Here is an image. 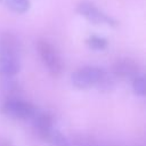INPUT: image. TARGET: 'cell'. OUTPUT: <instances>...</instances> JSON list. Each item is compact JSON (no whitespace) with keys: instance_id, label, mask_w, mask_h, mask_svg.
Instances as JSON below:
<instances>
[{"instance_id":"2e32d148","label":"cell","mask_w":146,"mask_h":146,"mask_svg":"<svg viewBox=\"0 0 146 146\" xmlns=\"http://www.w3.org/2000/svg\"><path fill=\"white\" fill-rule=\"evenodd\" d=\"M1 146H10V145H9V144H7V143H6V144H2V145H1Z\"/></svg>"},{"instance_id":"8fae6325","label":"cell","mask_w":146,"mask_h":146,"mask_svg":"<svg viewBox=\"0 0 146 146\" xmlns=\"http://www.w3.org/2000/svg\"><path fill=\"white\" fill-rule=\"evenodd\" d=\"M0 2L9 10L17 14H23L30 8L29 0H0Z\"/></svg>"},{"instance_id":"30bf717a","label":"cell","mask_w":146,"mask_h":146,"mask_svg":"<svg viewBox=\"0 0 146 146\" xmlns=\"http://www.w3.org/2000/svg\"><path fill=\"white\" fill-rule=\"evenodd\" d=\"M95 87L99 91H103V92L112 91L115 88V76L113 74H108L107 72L104 71Z\"/></svg>"},{"instance_id":"4fadbf2b","label":"cell","mask_w":146,"mask_h":146,"mask_svg":"<svg viewBox=\"0 0 146 146\" xmlns=\"http://www.w3.org/2000/svg\"><path fill=\"white\" fill-rule=\"evenodd\" d=\"M132 89L138 96L146 95V80L143 75H138L132 80Z\"/></svg>"},{"instance_id":"7c38bea8","label":"cell","mask_w":146,"mask_h":146,"mask_svg":"<svg viewBox=\"0 0 146 146\" xmlns=\"http://www.w3.org/2000/svg\"><path fill=\"white\" fill-rule=\"evenodd\" d=\"M48 141H50L51 146H71L68 139L58 130H52L49 138H48Z\"/></svg>"},{"instance_id":"3957f363","label":"cell","mask_w":146,"mask_h":146,"mask_svg":"<svg viewBox=\"0 0 146 146\" xmlns=\"http://www.w3.org/2000/svg\"><path fill=\"white\" fill-rule=\"evenodd\" d=\"M104 70L97 66H84L73 72L71 82L78 89H88L96 86Z\"/></svg>"},{"instance_id":"6da1fadb","label":"cell","mask_w":146,"mask_h":146,"mask_svg":"<svg viewBox=\"0 0 146 146\" xmlns=\"http://www.w3.org/2000/svg\"><path fill=\"white\" fill-rule=\"evenodd\" d=\"M36 50L41 62L47 67L49 73L54 76H58L63 72V60L56 50V48L47 40H39L36 43Z\"/></svg>"},{"instance_id":"7a4b0ae2","label":"cell","mask_w":146,"mask_h":146,"mask_svg":"<svg viewBox=\"0 0 146 146\" xmlns=\"http://www.w3.org/2000/svg\"><path fill=\"white\" fill-rule=\"evenodd\" d=\"M2 112L14 119H33L36 114V108L30 102L23 100L21 98H10L6 99L2 105Z\"/></svg>"},{"instance_id":"9c48e42d","label":"cell","mask_w":146,"mask_h":146,"mask_svg":"<svg viewBox=\"0 0 146 146\" xmlns=\"http://www.w3.org/2000/svg\"><path fill=\"white\" fill-rule=\"evenodd\" d=\"M0 89H1V92L7 97V99L18 98L17 94L21 91L19 84L15 80L10 79V76H7V79L0 82Z\"/></svg>"},{"instance_id":"ba28073f","label":"cell","mask_w":146,"mask_h":146,"mask_svg":"<svg viewBox=\"0 0 146 146\" xmlns=\"http://www.w3.org/2000/svg\"><path fill=\"white\" fill-rule=\"evenodd\" d=\"M0 51L7 52V54L16 56V57H19L21 43H19L18 39L9 32L0 33Z\"/></svg>"},{"instance_id":"5bb4252c","label":"cell","mask_w":146,"mask_h":146,"mask_svg":"<svg viewBox=\"0 0 146 146\" xmlns=\"http://www.w3.org/2000/svg\"><path fill=\"white\" fill-rule=\"evenodd\" d=\"M87 44L90 48L95 49V50H103V49L106 48L107 41L104 38H100V36H97V35H91L87 40Z\"/></svg>"},{"instance_id":"5b68a950","label":"cell","mask_w":146,"mask_h":146,"mask_svg":"<svg viewBox=\"0 0 146 146\" xmlns=\"http://www.w3.org/2000/svg\"><path fill=\"white\" fill-rule=\"evenodd\" d=\"M140 67L138 63L131 58H121L117 59L112 66V74L115 78L121 79H135L140 75Z\"/></svg>"},{"instance_id":"52a82bcc","label":"cell","mask_w":146,"mask_h":146,"mask_svg":"<svg viewBox=\"0 0 146 146\" xmlns=\"http://www.w3.org/2000/svg\"><path fill=\"white\" fill-rule=\"evenodd\" d=\"M19 57L0 51V74L5 76H13L19 71Z\"/></svg>"},{"instance_id":"8992f818","label":"cell","mask_w":146,"mask_h":146,"mask_svg":"<svg viewBox=\"0 0 146 146\" xmlns=\"http://www.w3.org/2000/svg\"><path fill=\"white\" fill-rule=\"evenodd\" d=\"M33 127L40 138L48 140L51 131L54 130L52 117L47 113L35 114V116L33 117Z\"/></svg>"},{"instance_id":"277c9868","label":"cell","mask_w":146,"mask_h":146,"mask_svg":"<svg viewBox=\"0 0 146 146\" xmlns=\"http://www.w3.org/2000/svg\"><path fill=\"white\" fill-rule=\"evenodd\" d=\"M76 10L81 16H83L86 19H88L92 24H105V25H110V26L116 25L115 19H113L112 17H110L108 15H106L105 13L99 10L91 2H87V1L80 2L76 7Z\"/></svg>"},{"instance_id":"9a60e30c","label":"cell","mask_w":146,"mask_h":146,"mask_svg":"<svg viewBox=\"0 0 146 146\" xmlns=\"http://www.w3.org/2000/svg\"><path fill=\"white\" fill-rule=\"evenodd\" d=\"M75 146H97L96 143L87 137H79L75 140Z\"/></svg>"}]
</instances>
